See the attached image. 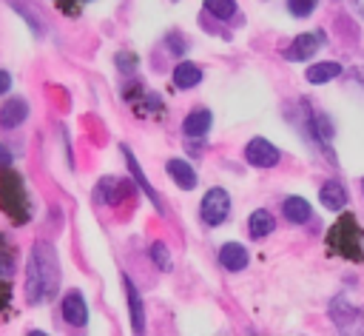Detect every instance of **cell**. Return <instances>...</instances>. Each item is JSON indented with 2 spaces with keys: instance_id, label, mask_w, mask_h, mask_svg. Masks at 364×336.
Listing matches in <instances>:
<instances>
[{
  "instance_id": "obj_1",
  "label": "cell",
  "mask_w": 364,
  "mask_h": 336,
  "mask_svg": "<svg viewBox=\"0 0 364 336\" xmlns=\"http://www.w3.org/2000/svg\"><path fill=\"white\" fill-rule=\"evenodd\" d=\"M60 288V262L48 242H37L26 268V293L31 302H48Z\"/></svg>"
},
{
  "instance_id": "obj_2",
  "label": "cell",
  "mask_w": 364,
  "mask_h": 336,
  "mask_svg": "<svg viewBox=\"0 0 364 336\" xmlns=\"http://www.w3.org/2000/svg\"><path fill=\"white\" fill-rule=\"evenodd\" d=\"M361 242H364V231L358 228V222H355L353 214H341L336 219V225L330 228V233H327V251L330 253H338L344 259H353V262H361L364 259Z\"/></svg>"
},
{
  "instance_id": "obj_3",
  "label": "cell",
  "mask_w": 364,
  "mask_h": 336,
  "mask_svg": "<svg viewBox=\"0 0 364 336\" xmlns=\"http://www.w3.org/2000/svg\"><path fill=\"white\" fill-rule=\"evenodd\" d=\"M0 205L3 211L11 216V222H26L28 211H26V188H23V177L11 168H3L0 174Z\"/></svg>"
},
{
  "instance_id": "obj_4",
  "label": "cell",
  "mask_w": 364,
  "mask_h": 336,
  "mask_svg": "<svg viewBox=\"0 0 364 336\" xmlns=\"http://www.w3.org/2000/svg\"><path fill=\"white\" fill-rule=\"evenodd\" d=\"M228 214H230V196H228V191L225 188H210L202 196V202H199L202 222L210 225V228H216V225H222L228 219Z\"/></svg>"
},
{
  "instance_id": "obj_5",
  "label": "cell",
  "mask_w": 364,
  "mask_h": 336,
  "mask_svg": "<svg viewBox=\"0 0 364 336\" xmlns=\"http://www.w3.org/2000/svg\"><path fill=\"white\" fill-rule=\"evenodd\" d=\"M279 148L270 145L264 137H253L247 145H245V159L253 165V168H273L279 162Z\"/></svg>"
},
{
  "instance_id": "obj_6",
  "label": "cell",
  "mask_w": 364,
  "mask_h": 336,
  "mask_svg": "<svg viewBox=\"0 0 364 336\" xmlns=\"http://www.w3.org/2000/svg\"><path fill=\"white\" fill-rule=\"evenodd\" d=\"M63 319L74 327H82L88 322V308H85V299L80 290H68L65 299H63Z\"/></svg>"
},
{
  "instance_id": "obj_7",
  "label": "cell",
  "mask_w": 364,
  "mask_h": 336,
  "mask_svg": "<svg viewBox=\"0 0 364 336\" xmlns=\"http://www.w3.org/2000/svg\"><path fill=\"white\" fill-rule=\"evenodd\" d=\"M28 117V103L20 97H11L0 105V128H17Z\"/></svg>"
},
{
  "instance_id": "obj_8",
  "label": "cell",
  "mask_w": 364,
  "mask_h": 336,
  "mask_svg": "<svg viewBox=\"0 0 364 336\" xmlns=\"http://www.w3.org/2000/svg\"><path fill=\"white\" fill-rule=\"evenodd\" d=\"M100 194H102V199L108 202V205H119L122 199H128L131 194H134V185L128 182V179H119V177H105L102 182H100Z\"/></svg>"
},
{
  "instance_id": "obj_9",
  "label": "cell",
  "mask_w": 364,
  "mask_h": 336,
  "mask_svg": "<svg viewBox=\"0 0 364 336\" xmlns=\"http://www.w3.org/2000/svg\"><path fill=\"white\" fill-rule=\"evenodd\" d=\"M122 288H125V296H128V310H131V327L136 333L145 330V308H142V296L139 290L134 288V282L128 276H122Z\"/></svg>"
},
{
  "instance_id": "obj_10",
  "label": "cell",
  "mask_w": 364,
  "mask_h": 336,
  "mask_svg": "<svg viewBox=\"0 0 364 336\" xmlns=\"http://www.w3.org/2000/svg\"><path fill=\"white\" fill-rule=\"evenodd\" d=\"M318 51V37L316 34H299L282 54H284V60H293V63H299V60H307V57H313Z\"/></svg>"
},
{
  "instance_id": "obj_11",
  "label": "cell",
  "mask_w": 364,
  "mask_h": 336,
  "mask_svg": "<svg viewBox=\"0 0 364 336\" xmlns=\"http://www.w3.org/2000/svg\"><path fill=\"white\" fill-rule=\"evenodd\" d=\"M219 262H222V268H228V271H245L247 268V248L245 245H239V242H225L222 248H219Z\"/></svg>"
},
{
  "instance_id": "obj_12",
  "label": "cell",
  "mask_w": 364,
  "mask_h": 336,
  "mask_svg": "<svg viewBox=\"0 0 364 336\" xmlns=\"http://www.w3.org/2000/svg\"><path fill=\"white\" fill-rule=\"evenodd\" d=\"M210 122H213V117L208 108H193L182 120V131H185V137H205L210 131Z\"/></svg>"
},
{
  "instance_id": "obj_13",
  "label": "cell",
  "mask_w": 364,
  "mask_h": 336,
  "mask_svg": "<svg viewBox=\"0 0 364 336\" xmlns=\"http://www.w3.org/2000/svg\"><path fill=\"white\" fill-rule=\"evenodd\" d=\"M122 157H125V162H128V168H131V174H134V179H136V185H139V188H142V191L148 194V199L154 202V208H156V211L162 214L165 208H162V199H159V194H156V191L151 188V182L145 179V174H142V168H139V162H136V157H134V154H131V151H128L125 145H122Z\"/></svg>"
},
{
  "instance_id": "obj_14",
  "label": "cell",
  "mask_w": 364,
  "mask_h": 336,
  "mask_svg": "<svg viewBox=\"0 0 364 336\" xmlns=\"http://www.w3.org/2000/svg\"><path fill=\"white\" fill-rule=\"evenodd\" d=\"M165 168H168L171 179H173L179 188H185V191L196 188V171L191 168V162H185V159H168Z\"/></svg>"
},
{
  "instance_id": "obj_15",
  "label": "cell",
  "mask_w": 364,
  "mask_h": 336,
  "mask_svg": "<svg viewBox=\"0 0 364 336\" xmlns=\"http://www.w3.org/2000/svg\"><path fill=\"white\" fill-rule=\"evenodd\" d=\"M282 211H284V219L287 222H293V225H304L307 219H310V202L307 199H301V196H287L284 202H282Z\"/></svg>"
},
{
  "instance_id": "obj_16",
  "label": "cell",
  "mask_w": 364,
  "mask_h": 336,
  "mask_svg": "<svg viewBox=\"0 0 364 336\" xmlns=\"http://www.w3.org/2000/svg\"><path fill=\"white\" fill-rule=\"evenodd\" d=\"M318 199H321L324 208H330V211H341V208L347 205V191H344L341 182H324L321 191H318Z\"/></svg>"
},
{
  "instance_id": "obj_17",
  "label": "cell",
  "mask_w": 364,
  "mask_h": 336,
  "mask_svg": "<svg viewBox=\"0 0 364 336\" xmlns=\"http://www.w3.org/2000/svg\"><path fill=\"white\" fill-rule=\"evenodd\" d=\"M273 228H276V219H273V214H270V211H264V208L253 211V214H250V219H247V233H250L253 239L267 236Z\"/></svg>"
},
{
  "instance_id": "obj_18",
  "label": "cell",
  "mask_w": 364,
  "mask_h": 336,
  "mask_svg": "<svg viewBox=\"0 0 364 336\" xmlns=\"http://www.w3.org/2000/svg\"><path fill=\"white\" fill-rule=\"evenodd\" d=\"M202 83V68L196 63H179L173 68V85L176 88H193Z\"/></svg>"
},
{
  "instance_id": "obj_19",
  "label": "cell",
  "mask_w": 364,
  "mask_h": 336,
  "mask_svg": "<svg viewBox=\"0 0 364 336\" xmlns=\"http://www.w3.org/2000/svg\"><path fill=\"white\" fill-rule=\"evenodd\" d=\"M341 74V65L338 63H316V65H310L307 71H304V77H307V83H313V85H321V83H330V80H336Z\"/></svg>"
},
{
  "instance_id": "obj_20",
  "label": "cell",
  "mask_w": 364,
  "mask_h": 336,
  "mask_svg": "<svg viewBox=\"0 0 364 336\" xmlns=\"http://www.w3.org/2000/svg\"><path fill=\"white\" fill-rule=\"evenodd\" d=\"M205 9L219 20H230L236 14V0H205Z\"/></svg>"
},
{
  "instance_id": "obj_21",
  "label": "cell",
  "mask_w": 364,
  "mask_h": 336,
  "mask_svg": "<svg viewBox=\"0 0 364 336\" xmlns=\"http://www.w3.org/2000/svg\"><path fill=\"white\" fill-rule=\"evenodd\" d=\"M316 3L318 0H287V9H290L293 17H307V14H313Z\"/></svg>"
},
{
  "instance_id": "obj_22",
  "label": "cell",
  "mask_w": 364,
  "mask_h": 336,
  "mask_svg": "<svg viewBox=\"0 0 364 336\" xmlns=\"http://www.w3.org/2000/svg\"><path fill=\"white\" fill-rule=\"evenodd\" d=\"M151 259L162 268V271H168L171 268V259H168V245L165 242H154L151 245Z\"/></svg>"
},
{
  "instance_id": "obj_23",
  "label": "cell",
  "mask_w": 364,
  "mask_h": 336,
  "mask_svg": "<svg viewBox=\"0 0 364 336\" xmlns=\"http://www.w3.org/2000/svg\"><path fill=\"white\" fill-rule=\"evenodd\" d=\"M117 63L122 65V71H131V68H136L139 60H136L134 54H117Z\"/></svg>"
},
{
  "instance_id": "obj_24",
  "label": "cell",
  "mask_w": 364,
  "mask_h": 336,
  "mask_svg": "<svg viewBox=\"0 0 364 336\" xmlns=\"http://www.w3.org/2000/svg\"><path fill=\"white\" fill-rule=\"evenodd\" d=\"M9 88H11V74L0 68V94H9Z\"/></svg>"
},
{
  "instance_id": "obj_25",
  "label": "cell",
  "mask_w": 364,
  "mask_h": 336,
  "mask_svg": "<svg viewBox=\"0 0 364 336\" xmlns=\"http://www.w3.org/2000/svg\"><path fill=\"white\" fill-rule=\"evenodd\" d=\"M168 43H171V46H173V48H171V51H173V54H182V51H185V40H179V37H176V34H171V37H168Z\"/></svg>"
},
{
  "instance_id": "obj_26",
  "label": "cell",
  "mask_w": 364,
  "mask_h": 336,
  "mask_svg": "<svg viewBox=\"0 0 364 336\" xmlns=\"http://www.w3.org/2000/svg\"><path fill=\"white\" fill-rule=\"evenodd\" d=\"M9 165H11V151L6 145H0V171L9 168Z\"/></svg>"
},
{
  "instance_id": "obj_27",
  "label": "cell",
  "mask_w": 364,
  "mask_h": 336,
  "mask_svg": "<svg viewBox=\"0 0 364 336\" xmlns=\"http://www.w3.org/2000/svg\"><path fill=\"white\" fill-rule=\"evenodd\" d=\"M0 273H3V276H9V273H11V259H9L6 253H0Z\"/></svg>"
},
{
  "instance_id": "obj_28",
  "label": "cell",
  "mask_w": 364,
  "mask_h": 336,
  "mask_svg": "<svg viewBox=\"0 0 364 336\" xmlns=\"http://www.w3.org/2000/svg\"><path fill=\"white\" fill-rule=\"evenodd\" d=\"M9 296H11V290H9V285L6 282H0V308L9 302Z\"/></svg>"
},
{
  "instance_id": "obj_29",
  "label": "cell",
  "mask_w": 364,
  "mask_h": 336,
  "mask_svg": "<svg viewBox=\"0 0 364 336\" xmlns=\"http://www.w3.org/2000/svg\"><path fill=\"white\" fill-rule=\"evenodd\" d=\"M353 3H355V11L364 17V0H353Z\"/></svg>"
},
{
  "instance_id": "obj_30",
  "label": "cell",
  "mask_w": 364,
  "mask_h": 336,
  "mask_svg": "<svg viewBox=\"0 0 364 336\" xmlns=\"http://www.w3.org/2000/svg\"><path fill=\"white\" fill-rule=\"evenodd\" d=\"M355 80H358V83H364V68H358V71H355Z\"/></svg>"
},
{
  "instance_id": "obj_31",
  "label": "cell",
  "mask_w": 364,
  "mask_h": 336,
  "mask_svg": "<svg viewBox=\"0 0 364 336\" xmlns=\"http://www.w3.org/2000/svg\"><path fill=\"white\" fill-rule=\"evenodd\" d=\"M361 188H364V182H361Z\"/></svg>"
}]
</instances>
